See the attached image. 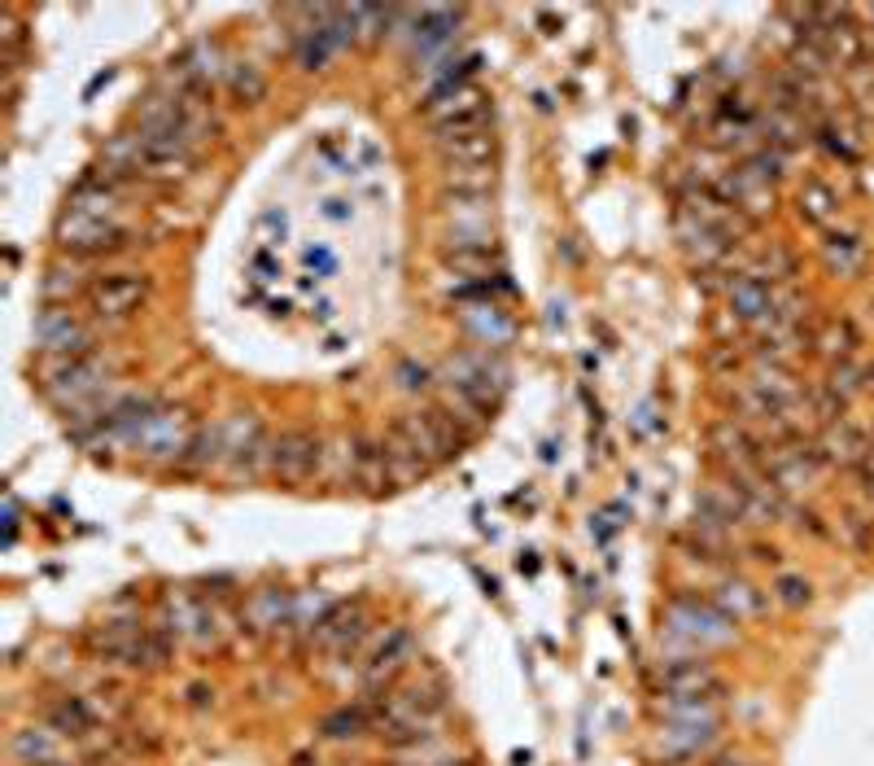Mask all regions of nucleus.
<instances>
[{
  "label": "nucleus",
  "instance_id": "2",
  "mask_svg": "<svg viewBox=\"0 0 874 766\" xmlns=\"http://www.w3.org/2000/svg\"><path fill=\"white\" fill-rule=\"evenodd\" d=\"M198 429H202V425L193 420L189 407L162 399V403L149 412V420L140 425L131 451L144 460L149 469H185V460H189V451H193Z\"/></svg>",
  "mask_w": 874,
  "mask_h": 766
},
{
  "label": "nucleus",
  "instance_id": "15",
  "mask_svg": "<svg viewBox=\"0 0 874 766\" xmlns=\"http://www.w3.org/2000/svg\"><path fill=\"white\" fill-rule=\"evenodd\" d=\"M45 727H53L66 740H88L92 731H101L97 727V710L84 696H75V692H62V696H53L45 705Z\"/></svg>",
  "mask_w": 874,
  "mask_h": 766
},
{
  "label": "nucleus",
  "instance_id": "22",
  "mask_svg": "<svg viewBox=\"0 0 874 766\" xmlns=\"http://www.w3.org/2000/svg\"><path fill=\"white\" fill-rule=\"evenodd\" d=\"M224 88L237 105H258L267 97V75L254 66V62H232L228 75H224Z\"/></svg>",
  "mask_w": 874,
  "mask_h": 766
},
{
  "label": "nucleus",
  "instance_id": "27",
  "mask_svg": "<svg viewBox=\"0 0 874 766\" xmlns=\"http://www.w3.org/2000/svg\"><path fill=\"white\" fill-rule=\"evenodd\" d=\"M211 701H215V688H206V683H193L189 696H185V705H193V710H206Z\"/></svg>",
  "mask_w": 874,
  "mask_h": 766
},
{
  "label": "nucleus",
  "instance_id": "6",
  "mask_svg": "<svg viewBox=\"0 0 874 766\" xmlns=\"http://www.w3.org/2000/svg\"><path fill=\"white\" fill-rule=\"evenodd\" d=\"M88 321L92 325H127L140 306L149 302V276L118 267V272H101L88 289Z\"/></svg>",
  "mask_w": 874,
  "mask_h": 766
},
{
  "label": "nucleus",
  "instance_id": "24",
  "mask_svg": "<svg viewBox=\"0 0 874 766\" xmlns=\"http://www.w3.org/2000/svg\"><path fill=\"white\" fill-rule=\"evenodd\" d=\"M813 347L822 351V355H831V360H852V351L861 347V334H857V325L852 321H826V329L813 338Z\"/></svg>",
  "mask_w": 874,
  "mask_h": 766
},
{
  "label": "nucleus",
  "instance_id": "12",
  "mask_svg": "<svg viewBox=\"0 0 874 766\" xmlns=\"http://www.w3.org/2000/svg\"><path fill=\"white\" fill-rule=\"evenodd\" d=\"M660 692H664V705H705L726 692V679L709 662L682 657L660 670Z\"/></svg>",
  "mask_w": 874,
  "mask_h": 766
},
{
  "label": "nucleus",
  "instance_id": "4",
  "mask_svg": "<svg viewBox=\"0 0 874 766\" xmlns=\"http://www.w3.org/2000/svg\"><path fill=\"white\" fill-rule=\"evenodd\" d=\"M425 118H429L438 140H451V136H468V131H485L494 118V105H490V92L481 84H459L451 92L429 97Z\"/></svg>",
  "mask_w": 874,
  "mask_h": 766
},
{
  "label": "nucleus",
  "instance_id": "14",
  "mask_svg": "<svg viewBox=\"0 0 874 766\" xmlns=\"http://www.w3.org/2000/svg\"><path fill=\"white\" fill-rule=\"evenodd\" d=\"M459 325H464V334H468L481 351H498V347H507L511 334H516L511 316L503 312L498 302H468L464 316H459Z\"/></svg>",
  "mask_w": 874,
  "mask_h": 766
},
{
  "label": "nucleus",
  "instance_id": "8",
  "mask_svg": "<svg viewBox=\"0 0 874 766\" xmlns=\"http://www.w3.org/2000/svg\"><path fill=\"white\" fill-rule=\"evenodd\" d=\"M364 636H368L364 600H337V604H328V613H319V623L306 631V649L328 653V657H350L359 649Z\"/></svg>",
  "mask_w": 874,
  "mask_h": 766
},
{
  "label": "nucleus",
  "instance_id": "1",
  "mask_svg": "<svg viewBox=\"0 0 874 766\" xmlns=\"http://www.w3.org/2000/svg\"><path fill=\"white\" fill-rule=\"evenodd\" d=\"M114 381H118V360L105 355V351L79 355L71 364H45V373H40V390L62 416H71V412L88 407L92 399L110 394Z\"/></svg>",
  "mask_w": 874,
  "mask_h": 766
},
{
  "label": "nucleus",
  "instance_id": "18",
  "mask_svg": "<svg viewBox=\"0 0 874 766\" xmlns=\"http://www.w3.org/2000/svg\"><path fill=\"white\" fill-rule=\"evenodd\" d=\"M822 263L831 276H852L865 267V241L857 233H831L822 241Z\"/></svg>",
  "mask_w": 874,
  "mask_h": 766
},
{
  "label": "nucleus",
  "instance_id": "10",
  "mask_svg": "<svg viewBox=\"0 0 874 766\" xmlns=\"http://www.w3.org/2000/svg\"><path fill=\"white\" fill-rule=\"evenodd\" d=\"M416 416V425H420V434H425V442H429V451H433V460L438 465H446V460H455V455H464L468 447H472V438L481 434L468 416H459L451 403H429V407H420V412H411Z\"/></svg>",
  "mask_w": 874,
  "mask_h": 766
},
{
  "label": "nucleus",
  "instance_id": "23",
  "mask_svg": "<svg viewBox=\"0 0 874 766\" xmlns=\"http://www.w3.org/2000/svg\"><path fill=\"white\" fill-rule=\"evenodd\" d=\"M835 211H839V193H835L831 185L809 180V185L800 189V219H805V224L822 228V224H831V219H835Z\"/></svg>",
  "mask_w": 874,
  "mask_h": 766
},
{
  "label": "nucleus",
  "instance_id": "11",
  "mask_svg": "<svg viewBox=\"0 0 874 766\" xmlns=\"http://www.w3.org/2000/svg\"><path fill=\"white\" fill-rule=\"evenodd\" d=\"M411 653H416V636L407 631V627H394L377 649H372V657L359 666V683H364V696L368 701H377V696H385V692H394L398 688V675L407 670V662H411Z\"/></svg>",
  "mask_w": 874,
  "mask_h": 766
},
{
  "label": "nucleus",
  "instance_id": "17",
  "mask_svg": "<svg viewBox=\"0 0 874 766\" xmlns=\"http://www.w3.org/2000/svg\"><path fill=\"white\" fill-rule=\"evenodd\" d=\"M713 604L726 613L731 623H752V618H765V591H757L748 578H722L718 591H713Z\"/></svg>",
  "mask_w": 874,
  "mask_h": 766
},
{
  "label": "nucleus",
  "instance_id": "3",
  "mask_svg": "<svg viewBox=\"0 0 874 766\" xmlns=\"http://www.w3.org/2000/svg\"><path fill=\"white\" fill-rule=\"evenodd\" d=\"M45 364H71L79 355H92L101 351L97 347V325L84 321L75 306H45V312L36 316V329H31Z\"/></svg>",
  "mask_w": 874,
  "mask_h": 766
},
{
  "label": "nucleus",
  "instance_id": "16",
  "mask_svg": "<svg viewBox=\"0 0 874 766\" xmlns=\"http://www.w3.org/2000/svg\"><path fill=\"white\" fill-rule=\"evenodd\" d=\"M818 447H822V455H826V465H848V469H861L865 460L874 455L870 438H865L857 425H848V420H835Z\"/></svg>",
  "mask_w": 874,
  "mask_h": 766
},
{
  "label": "nucleus",
  "instance_id": "28",
  "mask_svg": "<svg viewBox=\"0 0 874 766\" xmlns=\"http://www.w3.org/2000/svg\"><path fill=\"white\" fill-rule=\"evenodd\" d=\"M306 263L319 267V276H332V267H337V259L328 250H306Z\"/></svg>",
  "mask_w": 874,
  "mask_h": 766
},
{
  "label": "nucleus",
  "instance_id": "30",
  "mask_svg": "<svg viewBox=\"0 0 874 766\" xmlns=\"http://www.w3.org/2000/svg\"><path fill=\"white\" fill-rule=\"evenodd\" d=\"M669 766H673V762H669Z\"/></svg>",
  "mask_w": 874,
  "mask_h": 766
},
{
  "label": "nucleus",
  "instance_id": "5",
  "mask_svg": "<svg viewBox=\"0 0 874 766\" xmlns=\"http://www.w3.org/2000/svg\"><path fill=\"white\" fill-rule=\"evenodd\" d=\"M664 631L695 649H718L735 640V623L713 600H699V595H673L664 604Z\"/></svg>",
  "mask_w": 874,
  "mask_h": 766
},
{
  "label": "nucleus",
  "instance_id": "9",
  "mask_svg": "<svg viewBox=\"0 0 874 766\" xmlns=\"http://www.w3.org/2000/svg\"><path fill=\"white\" fill-rule=\"evenodd\" d=\"M381 442H385V460H390V478H394V487H407V482L433 474L438 460H433V451H429V442H425V434H420V425H416L411 412L398 416V420L381 434Z\"/></svg>",
  "mask_w": 874,
  "mask_h": 766
},
{
  "label": "nucleus",
  "instance_id": "29",
  "mask_svg": "<svg viewBox=\"0 0 874 766\" xmlns=\"http://www.w3.org/2000/svg\"><path fill=\"white\" fill-rule=\"evenodd\" d=\"M870 53H874V49H870Z\"/></svg>",
  "mask_w": 874,
  "mask_h": 766
},
{
  "label": "nucleus",
  "instance_id": "19",
  "mask_svg": "<svg viewBox=\"0 0 874 766\" xmlns=\"http://www.w3.org/2000/svg\"><path fill=\"white\" fill-rule=\"evenodd\" d=\"M97 276H88L84 267H53L45 280H40V293L49 306H71L75 298H88Z\"/></svg>",
  "mask_w": 874,
  "mask_h": 766
},
{
  "label": "nucleus",
  "instance_id": "25",
  "mask_svg": "<svg viewBox=\"0 0 874 766\" xmlns=\"http://www.w3.org/2000/svg\"><path fill=\"white\" fill-rule=\"evenodd\" d=\"M774 600H778L783 608H805V604H813V582L800 578V574H783V578L774 582Z\"/></svg>",
  "mask_w": 874,
  "mask_h": 766
},
{
  "label": "nucleus",
  "instance_id": "21",
  "mask_svg": "<svg viewBox=\"0 0 874 766\" xmlns=\"http://www.w3.org/2000/svg\"><path fill=\"white\" fill-rule=\"evenodd\" d=\"M319 731H324L328 740H359L364 731H372V710H368V701H359V705H337L332 714H324Z\"/></svg>",
  "mask_w": 874,
  "mask_h": 766
},
{
  "label": "nucleus",
  "instance_id": "7",
  "mask_svg": "<svg viewBox=\"0 0 874 766\" xmlns=\"http://www.w3.org/2000/svg\"><path fill=\"white\" fill-rule=\"evenodd\" d=\"M324 465H328V442L315 429L297 425V429L271 434V455H267V474L271 478L297 487V482H311Z\"/></svg>",
  "mask_w": 874,
  "mask_h": 766
},
{
  "label": "nucleus",
  "instance_id": "20",
  "mask_svg": "<svg viewBox=\"0 0 874 766\" xmlns=\"http://www.w3.org/2000/svg\"><path fill=\"white\" fill-rule=\"evenodd\" d=\"M58 740L62 736L53 727H23V731H14L10 753H14L18 766H27V762H62L58 757Z\"/></svg>",
  "mask_w": 874,
  "mask_h": 766
},
{
  "label": "nucleus",
  "instance_id": "13",
  "mask_svg": "<svg viewBox=\"0 0 874 766\" xmlns=\"http://www.w3.org/2000/svg\"><path fill=\"white\" fill-rule=\"evenodd\" d=\"M438 153H442V172H494L498 136L490 127L468 131V136H451V140H438Z\"/></svg>",
  "mask_w": 874,
  "mask_h": 766
},
{
  "label": "nucleus",
  "instance_id": "26",
  "mask_svg": "<svg viewBox=\"0 0 874 766\" xmlns=\"http://www.w3.org/2000/svg\"><path fill=\"white\" fill-rule=\"evenodd\" d=\"M394 386H398L403 394H425V390H433V373H429L425 364H416V360H403V364L394 368Z\"/></svg>",
  "mask_w": 874,
  "mask_h": 766
}]
</instances>
